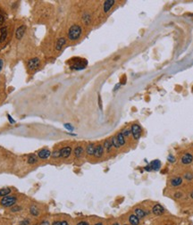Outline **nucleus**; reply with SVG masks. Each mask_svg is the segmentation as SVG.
I'll return each instance as SVG.
<instances>
[{
	"mask_svg": "<svg viewBox=\"0 0 193 225\" xmlns=\"http://www.w3.org/2000/svg\"><path fill=\"white\" fill-rule=\"evenodd\" d=\"M104 152H105V149H104L103 145L98 144L95 148V152H94L93 156L96 157V158H101V157L104 155Z\"/></svg>",
	"mask_w": 193,
	"mask_h": 225,
	"instance_id": "f8f14e48",
	"label": "nucleus"
},
{
	"mask_svg": "<svg viewBox=\"0 0 193 225\" xmlns=\"http://www.w3.org/2000/svg\"><path fill=\"white\" fill-rule=\"evenodd\" d=\"M193 162V155L190 153H185L181 158V163L183 164H190Z\"/></svg>",
	"mask_w": 193,
	"mask_h": 225,
	"instance_id": "ddd939ff",
	"label": "nucleus"
},
{
	"mask_svg": "<svg viewBox=\"0 0 193 225\" xmlns=\"http://www.w3.org/2000/svg\"><path fill=\"white\" fill-rule=\"evenodd\" d=\"M17 202V197L16 196H6L1 198L0 200V205L4 207H12L14 206Z\"/></svg>",
	"mask_w": 193,
	"mask_h": 225,
	"instance_id": "7ed1b4c3",
	"label": "nucleus"
},
{
	"mask_svg": "<svg viewBox=\"0 0 193 225\" xmlns=\"http://www.w3.org/2000/svg\"><path fill=\"white\" fill-rule=\"evenodd\" d=\"M11 209V212L12 213H17V212H20L21 210V206H17V205H15L14 206H12V207H10Z\"/></svg>",
	"mask_w": 193,
	"mask_h": 225,
	"instance_id": "7c9ffc66",
	"label": "nucleus"
},
{
	"mask_svg": "<svg viewBox=\"0 0 193 225\" xmlns=\"http://www.w3.org/2000/svg\"><path fill=\"white\" fill-rule=\"evenodd\" d=\"M72 154V148L70 146H66L60 149V157L62 158H68Z\"/></svg>",
	"mask_w": 193,
	"mask_h": 225,
	"instance_id": "9b49d317",
	"label": "nucleus"
},
{
	"mask_svg": "<svg viewBox=\"0 0 193 225\" xmlns=\"http://www.w3.org/2000/svg\"><path fill=\"white\" fill-rule=\"evenodd\" d=\"M94 225H104L102 222H97V223H95Z\"/></svg>",
	"mask_w": 193,
	"mask_h": 225,
	"instance_id": "37998d69",
	"label": "nucleus"
},
{
	"mask_svg": "<svg viewBox=\"0 0 193 225\" xmlns=\"http://www.w3.org/2000/svg\"><path fill=\"white\" fill-rule=\"evenodd\" d=\"M51 151L48 148H43L41 150H39L37 154L38 157L39 159H42V160H46V159H48L49 157L51 156Z\"/></svg>",
	"mask_w": 193,
	"mask_h": 225,
	"instance_id": "9d476101",
	"label": "nucleus"
},
{
	"mask_svg": "<svg viewBox=\"0 0 193 225\" xmlns=\"http://www.w3.org/2000/svg\"><path fill=\"white\" fill-rule=\"evenodd\" d=\"M30 213L32 216H38L40 213V209L36 205H31L30 207Z\"/></svg>",
	"mask_w": 193,
	"mask_h": 225,
	"instance_id": "aec40b11",
	"label": "nucleus"
},
{
	"mask_svg": "<svg viewBox=\"0 0 193 225\" xmlns=\"http://www.w3.org/2000/svg\"><path fill=\"white\" fill-rule=\"evenodd\" d=\"M6 21V17L3 14L0 13V27H2Z\"/></svg>",
	"mask_w": 193,
	"mask_h": 225,
	"instance_id": "72a5a7b5",
	"label": "nucleus"
},
{
	"mask_svg": "<svg viewBox=\"0 0 193 225\" xmlns=\"http://www.w3.org/2000/svg\"><path fill=\"white\" fill-rule=\"evenodd\" d=\"M167 161H168L169 163L173 164V163H174V162H175V157H174L173 155H168V157H167Z\"/></svg>",
	"mask_w": 193,
	"mask_h": 225,
	"instance_id": "f704fd0d",
	"label": "nucleus"
},
{
	"mask_svg": "<svg viewBox=\"0 0 193 225\" xmlns=\"http://www.w3.org/2000/svg\"><path fill=\"white\" fill-rule=\"evenodd\" d=\"M161 168V162L160 160H154L150 162L147 166L144 167V169L147 172H156Z\"/></svg>",
	"mask_w": 193,
	"mask_h": 225,
	"instance_id": "423d86ee",
	"label": "nucleus"
},
{
	"mask_svg": "<svg viewBox=\"0 0 193 225\" xmlns=\"http://www.w3.org/2000/svg\"><path fill=\"white\" fill-rule=\"evenodd\" d=\"M11 192H12V189L10 188H3L0 189V197H4L8 196Z\"/></svg>",
	"mask_w": 193,
	"mask_h": 225,
	"instance_id": "a878e982",
	"label": "nucleus"
},
{
	"mask_svg": "<svg viewBox=\"0 0 193 225\" xmlns=\"http://www.w3.org/2000/svg\"><path fill=\"white\" fill-rule=\"evenodd\" d=\"M88 62L86 59L81 57H73L70 60V68L72 70H83L87 66Z\"/></svg>",
	"mask_w": 193,
	"mask_h": 225,
	"instance_id": "f03ea898",
	"label": "nucleus"
},
{
	"mask_svg": "<svg viewBox=\"0 0 193 225\" xmlns=\"http://www.w3.org/2000/svg\"><path fill=\"white\" fill-rule=\"evenodd\" d=\"M134 215L139 217L140 219H143L145 218L147 215H149V212L146 211L145 209L143 208H140V207H137L134 209Z\"/></svg>",
	"mask_w": 193,
	"mask_h": 225,
	"instance_id": "4468645a",
	"label": "nucleus"
},
{
	"mask_svg": "<svg viewBox=\"0 0 193 225\" xmlns=\"http://www.w3.org/2000/svg\"><path fill=\"white\" fill-rule=\"evenodd\" d=\"M103 147H104V149L107 152V153H110L113 149V145H112V142H111V139H107L104 141V144H103Z\"/></svg>",
	"mask_w": 193,
	"mask_h": 225,
	"instance_id": "5701e85b",
	"label": "nucleus"
},
{
	"mask_svg": "<svg viewBox=\"0 0 193 225\" xmlns=\"http://www.w3.org/2000/svg\"><path fill=\"white\" fill-rule=\"evenodd\" d=\"M190 198H192L193 199V191L190 193Z\"/></svg>",
	"mask_w": 193,
	"mask_h": 225,
	"instance_id": "c03bdc74",
	"label": "nucleus"
},
{
	"mask_svg": "<svg viewBox=\"0 0 193 225\" xmlns=\"http://www.w3.org/2000/svg\"><path fill=\"white\" fill-rule=\"evenodd\" d=\"M40 64H41V61L39 57L30 58L27 62V69L29 72H35L40 67Z\"/></svg>",
	"mask_w": 193,
	"mask_h": 225,
	"instance_id": "20e7f679",
	"label": "nucleus"
},
{
	"mask_svg": "<svg viewBox=\"0 0 193 225\" xmlns=\"http://www.w3.org/2000/svg\"><path fill=\"white\" fill-rule=\"evenodd\" d=\"M131 135H132L133 139L135 140H139L141 136V132H142L140 125L138 124V123H133L131 127Z\"/></svg>",
	"mask_w": 193,
	"mask_h": 225,
	"instance_id": "39448f33",
	"label": "nucleus"
},
{
	"mask_svg": "<svg viewBox=\"0 0 193 225\" xmlns=\"http://www.w3.org/2000/svg\"><path fill=\"white\" fill-rule=\"evenodd\" d=\"M82 27L79 24H73L69 28V30H68V32H67L68 39L71 41L78 40L82 36Z\"/></svg>",
	"mask_w": 193,
	"mask_h": 225,
	"instance_id": "f257e3e1",
	"label": "nucleus"
},
{
	"mask_svg": "<svg viewBox=\"0 0 193 225\" xmlns=\"http://www.w3.org/2000/svg\"><path fill=\"white\" fill-rule=\"evenodd\" d=\"M4 91H5V82L2 81V79H0V102L3 100V97H5Z\"/></svg>",
	"mask_w": 193,
	"mask_h": 225,
	"instance_id": "bb28decb",
	"label": "nucleus"
},
{
	"mask_svg": "<svg viewBox=\"0 0 193 225\" xmlns=\"http://www.w3.org/2000/svg\"><path fill=\"white\" fill-rule=\"evenodd\" d=\"M120 87H121V83H117V84L115 86V88H113V91H117Z\"/></svg>",
	"mask_w": 193,
	"mask_h": 225,
	"instance_id": "a19ab883",
	"label": "nucleus"
},
{
	"mask_svg": "<svg viewBox=\"0 0 193 225\" xmlns=\"http://www.w3.org/2000/svg\"><path fill=\"white\" fill-rule=\"evenodd\" d=\"M170 185L172 187H179L183 184V178L181 177H174L170 179Z\"/></svg>",
	"mask_w": 193,
	"mask_h": 225,
	"instance_id": "f3484780",
	"label": "nucleus"
},
{
	"mask_svg": "<svg viewBox=\"0 0 193 225\" xmlns=\"http://www.w3.org/2000/svg\"><path fill=\"white\" fill-rule=\"evenodd\" d=\"M192 16H193V14H192Z\"/></svg>",
	"mask_w": 193,
	"mask_h": 225,
	"instance_id": "de8ad7c7",
	"label": "nucleus"
},
{
	"mask_svg": "<svg viewBox=\"0 0 193 225\" xmlns=\"http://www.w3.org/2000/svg\"><path fill=\"white\" fill-rule=\"evenodd\" d=\"M30 224V221L29 220H24L20 222V225H29Z\"/></svg>",
	"mask_w": 193,
	"mask_h": 225,
	"instance_id": "4c0bfd02",
	"label": "nucleus"
},
{
	"mask_svg": "<svg viewBox=\"0 0 193 225\" xmlns=\"http://www.w3.org/2000/svg\"><path fill=\"white\" fill-rule=\"evenodd\" d=\"M66 44V39L62 37V38H59L57 40H56L55 42V48L56 51H61L64 48V46Z\"/></svg>",
	"mask_w": 193,
	"mask_h": 225,
	"instance_id": "2eb2a0df",
	"label": "nucleus"
},
{
	"mask_svg": "<svg viewBox=\"0 0 193 225\" xmlns=\"http://www.w3.org/2000/svg\"><path fill=\"white\" fill-rule=\"evenodd\" d=\"M112 225H120V223L119 222H113Z\"/></svg>",
	"mask_w": 193,
	"mask_h": 225,
	"instance_id": "a18cd8bd",
	"label": "nucleus"
},
{
	"mask_svg": "<svg viewBox=\"0 0 193 225\" xmlns=\"http://www.w3.org/2000/svg\"><path fill=\"white\" fill-rule=\"evenodd\" d=\"M83 154H84V148L82 147V146H77L73 150V155L76 158H81V157L83 155Z\"/></svg>",
	"mask_w": 193,
	"mask_h": 225,
	"instance_id": "a211bd4d",
	"label": "nucleus"
},
{
	"mask_svg": "<svg viewBox=\"0 0 193 225\" xmlns=\"http://www.w3.org/2000/svg\"><path fill=\"white\" fill-rule=\"evenodd\" d=\"M152 213H153V215H155L156 216H160L165 213V208L163 207L162 205L156 204L152 207Z\"/></svg>",
	"mask_w": 193,
	"mask_h": 225,
	"instance_id": "6e6552de",
	"label": "nucleus"
},
{
	"mask_svg": "<svg viewBox=\"0 0 193 225\" xmlns=\"http://www.w3.org/2000/svg\"><path fill=\"white\" fill-rule=\"evenodd\" d=\"M64 127H65L66 129H68V130H73V127H72L71 124H65Z\"/></svg>",
	"mask_w": 193,
	"mask_h": 225,
	"instance_id": "79ce46f5",
	"label": "nucleus"
},
{
	"mask_svg": "<svg viewBox=\"0 0 193 225\" xmlns=\"http://www.w3.org/2000/svg\"><path fill=\"white\" fill-rule=\"evenodd\" d=\"M116 137L117 139V141L120 145V147H123V146L126 144V139H125V138H124V136L122 135V132H118L117 135H116Z\"/></svg>",
	"mask_w": 193,
	"mask_h": 225,
	"instance_id": "4be33fe9",
	"label": "nucleus"
},
{
	"mask_svg": "<svg viewBox=\"0 0 193 225\" xmlns=\"http://www.w3.org/2000/svg\"><path fill=\"white\" fill-rule=\"evenodd\" d=\"M39 225H50V222L48 221H42Z\"/></svg>",
	"mask_w": 193,
	"mask_h": 225,
	"instance_id": "ea45409f",
	"label": "nucleus"
},
{
	"mask_svg": "<svg viewBox=\"0 0 193 225\" xmlns=\"http://www.w3.org/2000/svg\"><path fill=\"white\" fill-rule=\"evenodd\" d=\"M95 148H96V146H95L94 143L89 144L87 146V148H86V154H87V155L93 156L94 155V152H95Z\"/></svg>",
	"mask_w": 193,
	"mask_h": 225,
	"instance_id": "6ab92c4d",
	"label": "nucleus"
},
{
	"mask_svg": "<svg viewBox=\"0 0 193 225\" xmlns=\"http://www.w3.org/2000/svg\"><path fill=\"white\" fill-rule=\"evenodd\" d=\"M91 15H90L89 13L88 12H85L83 14H82V21L84 22L85 25H89V23L91 22Z\"/></svg>",
	"mask_w": 193,
	"mask_h": 225,
	"instance_id": "b1692460",
	"label": "nucleus"
},
{
	"mask_svg": "<svg viewBox=\"0 0 193 225\" xmlns=\"http://www.w3.org/2000/svg\"><path fill=\"white\" fill-rule=\"evenodd\" d=\"M27 163L29 164H34L38 163V155H34V154H30L28 155V159H27Z\"/></svg>",
	"mask_w": 193,
	"mask_h": 225,
	"instance_id": "393cba45",
	"label": "nucleus"
},
{
	"mask_svg": "<svg viewBox=\"0 0 193 225\" xmlns=\"http://www.w3.org/2000/svg\"><path fill=\"white\" fill-rule=\"evenodd\" d=\"M123 225H131V224H128V223H125V224H123Z\"/></svg>",
	"mask_w": 193,
	"mask_h": 225,
	"instance_id": "49530a36",
	"label": "nucleus"
},
{
	"mask_svg": "<svg viewBox=\"0 0 193 225\" xmlns=\"http://www.w3.org/2000/svg\"><path fill=\"white\" fill-rule=\"evenodd\" d=\"M122 135L124 136V138H129L131 135V130L130 128H126V129H124V130L122 131Z\"/></svg>",
	"mask_w": 193,
	"mask_h": 225,
	"instance_id": "c85d7f7f",
	"label": "nucleus"
},
{
	"mask_svg": "<svg viewBox=\"0 0 193 225\" xmlns=\"http://www.w3.org/2000/svg\"><path fill=\"white\" fill-rule=\"evenodd\" d=\"M25 32H26V26L24 24L19 26L15 30V39L17 40H21L22 38H24Z\"/></svg>",
	"mask_w": 193,
	"mask_h": 225,
	"instance_id": "1a4fd4ad",
	"label": "nucleus"
},
{
	"mask_svg": "<svg viewBox=\"0 0 193 225\" xmlns=\"http://www.w3.org/2000/svg\"><path fill=\"white\" fill-rule=\"evenodd\" d=\"M52 225H69L67 221H55L53 222Z\"/></svg>",
	"mask_w": 193,
	"mask_h": 225,
	"instance_id": "c756f323",
	"label": "nucleus"
},
{
	"mask_svg": "<svg viewBox=\"0 0 193 225\" xmlns=\"http://www.w3.org/2000/svg\"><path fill=\"white\" fill-rule=\"evenodd\" d=\"M77 225H89V222H86V221H81V222H79L77 223Z\"/></svg>",
	"mask_w": 193,
	"mask_h": 225,
	"instance_id": "58836bf2",
	"label": "nucleus"
},
{
	"mask_svg": "<svg viewBox=\"0 0 193 225\" xmlns=\"http://www.w3.org/2000/svg\"><path fill=\"white\" fill-rule=\"evenodd\" d=\"M9 34V30L7 26H3L0 28V45L4 44L8 38Z\"/></svg>",
	"mask_w": 193,
	"mask_h": 225,
	"instance_id": "0eeeda50",
	"label": "nucleus"
},
{
	"mask_svg": "<svg viewBox=\"0 0 193 225\" xmlns=\"http://www.w3.org/2000/svg\"><path fill=\"white\" fill-rule=\"evenodd\" d=\"M110 139H111V142H112V145H113V148L119 149V148H121V147H120V145H119V143H118V141H117V139H116V136L112 137Z\"/></svg>",
	"mask_w": 193,
	"mask_h": 225,
	"instance_id": "cd10ccee",
	"label": "nucleus"
},
{
	"mask_svg": "<svg viewBox=\"0 0 193 225\" xmlns=\"http://www.w3.org/2000/svg\"><path fill=\"white\" fill-rule=\"evenodd\" d=\"M140 218L137 217L135 215H130L129 218H128V221L130 222L131 225H140Z\"/></svg>",
	"mask_w": 193,
	"mask_h": 225,
	"instance_id": "412c9836",
	"label": "nucleus"
},
{
	"mask_svg": "<svg viewBox=\"0 0 193 225\" xmlns=\"http://www.w3.org/2000/svg\"><path fill=\"white\" fill-rule=\"evenodd\" d=\"M183 177H184L185 179H187V181H192V179H193V173H184Z\"/></svg>",
	"mask_w": 193,
	"mask_h": 225,
	"instance_id": "2f4dec72",
	"label": "nucleus"
},
{
	"mask_svg": "<svg viewBox=\"0 0 193 225\" xmlns=\"http://www.w3.org/2000/svg\"><path fill=\"white\" fill-rule=\"evenodd\" d=\"M4 63H5V61L2 57H0V72H1V71L3 70V67H4Z\"/></svg>",
	"mask_w": 193,
	"mask_h": 225,
	"instance_id": "e433bc0d",
	"label": "nucleus"
},
{
	"mask_svg": "<svg viewBox=\"0 0 193 225\" xmlns=\"http://www.w3.org/2000/svg\"><path fill=\"white\" fill-rule=\"evenodd\" d=\"M51 156L53 157V158H58V157H60V149L59 150H55L51 154Z\"/></svg>",
	"mask_w": 193,
	"mask_h": 225,
	"instance_id": "473e14b6",
	"label": "nucleus"
},
{
	"mask_svg": "<svg viewBox=\"0 0 193 225\" xmlns=\"http://www.w3.org/2000/svg\"><path fill=\"white\" fill-rule=\"evenodd\" d=\"M183 193L181 192H180V191H177V192H175L174 194V198H176V199H180V198H181L183 197Z\"/></svg>",
	"mask_w": 193,
	"mask_h": 225,
	"instance_id": "c9c22d12",
	"label": "nucleus"
},
{
	"mask_svg": "<svg viewBox=\"0 0 193 225\" xmlns=\"http://www.w3.org/2000/svg\"><path fill=\"white\" fill-rule=\"evenodd\" d=\"M116 1L115 0H107V1L104 2V6H103V11L104 13H108L109 11L112 9V7L115 6Z\"/></svg>",
	"mask_w": 193,
	"mask_h": 225,
	"instance_id": "dca6fc26",
	"label": "nucleus"
}]
</instances>
